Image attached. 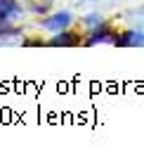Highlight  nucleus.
Returning <instances> with one entry per match:
<instances>
[{"label":"nucleus","instance_id":"3","mask_svg":"<svg viewBox=\"0 0 144 156\" xmlns=\"http://www.w3.org/2000/svg\"><path fill=\"white\" fill-rule=\"evenodd\" d=\"M76 45H83V36L71 29L52 33L50 38H45V48H76Z\"/></svg>","mask_w":144,"mask_h":156},{"label":"nucleus","instance_id":"7","mask_svg":"<svg viewBox=\"0 0 144 156\" xmlns=\"http://www.w3.org/2000/svg\"><path fill=\"white\" fill-rule=\"evenodd\" d=\"M106 24H109V21L104 19V14L97 12V10L85 12V14L80 17V26L85 29V33H87V31H95V29H102V26H106Z\"/></svg>","mask_w":144,"mask_h":156},{"label":"nucleus","instance_id":"8","mask_svg":"<svg viewBox=\"0 0 144 156\" xmlns=\"http://www.w3.org/2000/svg\"><path fill=\"white\" fill-rule=\"evenodd\" d=\"M73 5H83V2H87V0H71Z\"/></svg>","mask_w":144,"mask_h":156},{"label":"nucleus","instance_id":"1","mask_svg":"<svg viewBox=\"0 0 144 156\" xmlns=\"http://www.w3.org/2000/svg\"><path fill=\"white\" fill-rule=\"evenodd\" d=\"M73 21H76V14L66 7H59V10H52L47 12L45 17H38V29L45 31V33H59V31H66L73 26Z\"/></svg>","mask_w":144,"mask_h":156},{"label":"nucleus","instance_id":"9","mask_svg":"<svg viewBox=\"0 0 144 156\" xmlns=\"http://www.w3.org/2000/svg\"><path fill=\"white\" fill-rule=\"evenodd\" d=\"M87 2H92V0H87Z\"/></svg>","mask_w":144,"mask_h":156},{"label":"nucleus","instance_id":"6","mask_svg":"<svg viewBox=\"0 0 144 156\" xmlns=\"http://www.w3.org/2000/svg\"><path fill=\"white\" fill-rule=\"evenodd\" d=\"M24 7L33 17H45L47 12L54 10V0H24Z\"/></svg>","mask_w":144,"mask_h":156},{"label":"nucleus","instance_id":"4","mask_svg":"<svg viewBox=\"0 0 144 156\" xmlns=\"http://www.w3.org/2000/svg\"><path fill=\"white\" fill-rule=\"evenodd\" d=\"M114 45L116 48H144V29L130 26L125 31H118Z\"/></svg>","mask_w":144,"mask_h":156},{"label":"nucleus","instance_id":"2","mask_svg":"<svg viewBox=\"0 0 144 156\" xmlns=\"http://www.w3.org/2000/svg\"><path fill=\"white\" fill-rule=\"evenodd\" d=\"M116 36H118V31L114 29V26H102V29H95V31H87L85 36H83V45L85 48H95V45H104V43H109V45H114L116 43Z\"/></svg>","mask_w":144,"mask_h":156},{"label":"nucleus","instance_id":"5","mask_svg":"<svg viewBox=\"0 0 144 156\" xmlns=\"http://www.w3.org/2000/svg\"><path fill=\"white\" fill-rule=\"evenodd\" d=\"M26 14V7L21 0H0V21H17Z\"/></svg>","mask_w":144,"mask_h":156}]
</instances>
